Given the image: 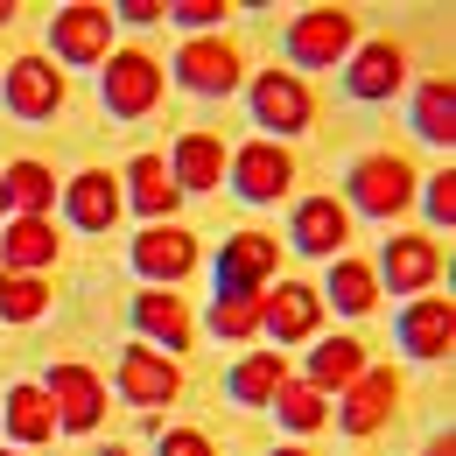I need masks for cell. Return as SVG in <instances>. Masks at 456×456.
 Listing matches in <instances>:
<instances>
[{"label": "cell", "mask_w": 456, "mask_h": 456, "mask_svg": "<svg viewBox=\"0 0 456 456\" xmlns=\"http://www.w3.org/2000/svg\"><path fill=\"white\" fill-rule=\"evenodd\" d=\"M351 204L372 211V218H400V211L414 204V169H407L400 155H365V162L351 169Z\"/></svg>", "instance_id": "6da1fadb"}, {"label": "cell", "mask_w": 456, "mask_h": 456, "mask_svg": "<svg viewBox=\"0 0 456 456\" xmlns=\"http://www.w3.org/2000/svg\"><path fill=\"white\" fill-rule=\"evenodd\" d=\"M155 99H162V63L148 57V50H119V57L106 63V106H113L119 119H141Z\"/></svg>", "instance_id": "7a4b0ae2"}, {"label": "cell", "mask_w": 456, "mask_h": 456, "mask_svg": "<svg viewBox=\"0 0 456 456\" xmlns=\"http://www.w3.org/2000/svg\"><path fill=\"white\" fill-rule=\"evenodd\" d=\"M351 14L344 7H309V14H295V28H288V57L295 63H338L351 50Z\"/></svg>", "instance_id": "3957f363"}, {"label": "cell", "mask_w": 456, "mask_h": 456, "mask_svg": "<svg viewBox=\"0 0 456 456\" xmlns=\"http://www.w3.org/2000/svg\"><path fill=\"white\" fill-rule=\"evenodd\" d=\"M394 400H400L394 365H365V372L344 387V428H351V436H372V428H387Z\"/></svg>", "instance_id": "277c9868"}, {"label": "cell", "mask_w": 456, "mask_h": 456, "mask_svg": "<svg viewBox=\"0 0 456 456\" xmlns=\"http://www.w3.org/2000/svg\"><path fill=\"white\" fill-rule=\"evenodd\" d=\"M175 70H183V85H190V92L225 99L232 85H239V50H232L225 36H197V43L175 57Z\"/></svg>", "instance_id": "5b68a950"}, {"label": "cell", "mask_w": 456, "mask_h": 456, "mask_svg": "<svg viewBox=\"0 0 456 456\" xmlns=\"http://www.w3.org/2000/svg\"><path fill=\"white\" fill-rule=\"evenodd\" d=\"M253 119L274 126V134H302V126H309V85L288 77V70L253 77Z\"/></svg>", "instance_id": "8992f818"}, {"label": "cell", "mask_w": 456, "mask_h": 456, "mask_svg": "<svg viewBox=\"0 0 456 456\" xmlns=\"http://www.w3.org/2000/svg\"><path fill=\"white\" fill-rule=\"evenodd\" d=\"M106 50H113V7H63L57 14L63 63H106Z\"/></svg>", "instance_id": "52a82bcc"}, {"label": "cell", "mask_w": 456, "mask_h": 456, "mask_svg": "<svg viewBox=\"0 0 456 456\" xmlns=\"http://www.w3.org/2000/svg\"><path fill=\"white\" fill-rule=\"evenodd\" d=\"M316 316H323L316 288H295V281L260 288V330H267V338L295 344V338H309V330H316Z\"/></svg>", "instance_id": "ba28073f"}, {"label": "cell", "mask_w": 456, "mask_h": 456, "mask_svg": "<svg viewBox=\"0 0 456 456\" xmlns=\"http://www.w3.org/2000/svg\"><path fill=\"white\" fill-rule=\"evenodd\" d=\"M43 394H50V407H57L63 428H99V414H106V387H99L85 365H57Z\"/></svg>", "instance_id": "9c48e42d"}, {"label": "cell", "mask_w": 456, "mask_h": 456, "mask_svg": "<svg viewBox=\"0 0 456 456\" xmlns=\"http://www.w3.org/2000/svg\"><path fill=\"white\" fill-rule=\"evenodd\" d=\"M274 260H281V246L267 232H232L218 253V288H267Z\"/></svg>", "instance_id": "30bf717a"}, {"label": "cell", "mask_w": 456, "mask_h": 456, "mask_svg": "<svg viewBox=\"0 0 456 456\" xmlns=\"http://www.w3.org/2000/svg\"><path fill=\"white\" fill-rule=\"evenodd\" d=\"M232 175H239V197H253V204H274V197H288V183H295V162H288L274 141H253V148H239Z\"/></svg>", "instance_id": "8fae6325"}, {"label": "cell", "mask_w": 456, "mask_h": 456, "mask_svg": "<svg viewBox=\"0 0 456 456\" xmlns=\"http://www.w3.org/2000/svg\"><path fill=\"white\" fill-rule=\"evenodd\" d=\"M134 267H141L148 281H183V274L197 267V239H190V232H175V225L141 232V239H134Z\"/></svg>", "instance_id": "7c38bea8"}, {"label": "cell", "mask_w": 456, "mask_h": 456, "mask_svg": "<svg viewBox=\"0 0 456 456\" xmlns=\"http://www.w3.org/2000/svg\"><path fill=\"white\" fill-rule=\"evenodd\" d=\"M7 106L21 119H50L63 106V77H57V63H43V57H21L14 70H7Z\"/></svg>", "instance_id": "4fadbf2b"}, {"label": "cell", "mask_w": 456, "mask_h": 456, "mask_svg": "<svg viewBox=\"0 0 456 456\" xmlns=\"http://www.w3.org/2000/svg\"><path fill=\"white\" fill-rule=\"evenodd\" d=\"M400 344L414 351V358H443L456 344V302H443V295H421L407 316H400Z\"/></svg>", "instance_id": "5bb4252c"}, {"label": "cell", "mask_w": 456, "mask_h": 456, "mask_svg": "<svg viewBox=\"0 0 456 456\" xmlns=\"http://www.w3.org/2000/svg\"><path fill=\"white\" fill-rule=\"evenodd\" d=\"M119 387H126V400L155 407V400H175L183 372H175L162 351H148V344H126V358H119Z\"/></svg>", "instance_id": "9a60e30c"}, {"label": "cell", "mask_w": 456, "mask_h": 456, "mask_svg": "<svg viewBox=\"0 0 456 456\" xmlns=\"http://www.w3.org/2000/svg\"><path fill=\"white\" fill-rule=\"evenodd\" d=\"M400 77H407L400 43H365V50H358V63H351V99H394Z\"/></svg>", "instance_id": "2e32d148"}, {"label": "cell", "mask_w": 456, "mask_h": 456, "mask_svg": "<svg viewBox=\"0 0 456 456\" xmlns=\"http://www.w3.org/2000/svg\"><path fill=\"white\" fill-rule=\"evenodd\" d=\"M344 239H351V218H344L338 197H309V204H295V246H302V253H338Z\"/></svg>", "instance_id": "e0dca14e"}, {"label": "cell", "mask_w": 456, "mask_h": 456, "mask_svg": "<svg viewBox=\"0 0 456 456\" xmlns=\"http://www.w3.org/2000/svg\"><path fill=\"white\" fill-rule=\"evenodd\" d=\"M436 267H443L436 239H421V232H394L387 239V281L394 288H436Z\"/></svg>", "instance_id": "ac0fdd59"}, {"label": "cell", "mask_w": 456, "mask_h": 456, "mask_svg": "<svg viewBox=\"0 0 456 456\" xmlns=\"http://www.w3.org/2000/svg\"><path fill=\"white\" fill-rule=\"evenodd\" d=\"M70 218H77L85 232H113V218H119V183L106 169L77 175V183H70Z\"/></svg>", "instance_id": "d6986e66"}, {"label": "cell", "mask_w": 456, "mask_h": 456, "mask_svg": "<svg viewBox=\"0 0 456 456\" xmlns=\"http://www.w3.org/2000/svg\"><path fill=\"white\" fill-rule=\"evenodd\" d=\"M126 175H134V204H141V211H148L155 225H169V218H175V204H183V190H175L169 162H162V155H141V162H134Z\"/></svg>", "instance_id": "ffe728a7"}, {"label": "cell", "mask_w": 456, "mask_h": 456, "mask_svg": "<svg viewBox=\"0 0 456 456\" xmlns=\"http://www.w3.org/2000/svg\"><path fill=\"white\" fill-rule=\"evenodd\" d=\"M0 260H7V274H28V267L57 260V232L43 225V218H14L7 239H0Z\"/></svg>", "instance_id": "44dd1931"}, {"label": "cell", "mask_w": 456, "mask_h": 456, "mask_svg": "<svg viewBox=\"0 0 456 456\" xmlns=\"http://www.w3.org/2000/svg\"><path fill=\"white\" fill-rule=\"evenodd\" d=\"M169 175H183L175 190H211L218 175H225V148L211 141V134H183V148H175V169Z\"/></svg>", "instance_id": "7402d4cb"}, {"label": "cell", "mask_w": 456, "mask_h": 456, "mask_svg": "<svg viewBox=\"0 0 456 456\" xmlns=\"http://www.w3.org/2000/svg\"><path fill=\"white\" fill-rule=\"evenodd\" d=\"M7 428H14L21 443H50V436H57L50 394H43V387H14V394H7Z\"/></svg>", "instance_id": "603a6c76"}, {"label": "cell", "mask_w": 456, "mask_h": 456, "mask_svg": "<svg viewBox=\"0 0 456 456\" xmlns=\"http://www.w3.org/2000/svg\"><path fill=\"white\" fill-rule=\"evenodd\" d=\"M365 372V344H351V338H338V344H316V365H309V387L316 394H330V387H351Z\"/></svg>", "instance_id": "cb8c5ba5"}, {"label": "cell", "mask_w": 456, "mask_h": 456, "mask_svg": "<svg viewBox=\"0 0 456 456\" xmlns=\"http://www.w3.org/2000/svg\"><path fill=\"white\" fill-rule=\"evenodd\" d=\"M414 126H421L428 141H443V148L456 141V85H450V77H428V85H421V99H414Z\"/></svg>", "instance_id": "d4e9b609"}, {"label": "cell", "mask_w": 456, "mask_h": 456, "mask_svg": "<svg viewBox=\"0 0 456 456\" xmlns=\"http://www.w3.org/2000/svg\"><path fill=\"white\" fill-rule=\"evenodd\" d=\"M0 197L21 204V218H43V204L57 197V175L43 169V162H14V169L0 175Z\"/></svg>", "instance_id": "484cf974"}, {"label": "cell", "mask_w": 456, "mask_h": 456, "mask_svg": "<svg viewBox=\"0 0 456 456\" xmlns=\"http://www.w3.org/2000/svg\"><path fill=\"white\" fill-rule=\"evenodd\" d=\"M134 316H141V330H148V338L190 344V309H183L175 295H162V288H155V295H141V302H134Z\"/></svg>", "instance_id": "4316f807"}, {"label": "cell", "mask_w": 456, "mask_h": 456, "mask_svg": "<svg viewBox=\"0 0 456 456\" xmlns=\"http://www.w3.org/2000/svg\"><path fill=\"white\" fill-rule=\"evenodd\" d=\"M211 323H218V338H253L260 330V288H218Z\"/></svg>", "instance_id": "83f0119b"}, {"label": "cell", "mask_w": 456, "mask_h": 456, "mask_svg": "<svg viewBox=\"0 0 456 456\" xmlns=\"http://www.w3.org/2000/svg\"><path fill=\"white\" fill-rule=\"evenodd\" d=\"M43 309H50V288L36 274H0V316L7 323H36Z\"/></svg>", "instance_id": "f1b7e54d"}, {"label": "cell", "mask_w": 456, "mask_h": 456, "mask_svg": "<svg viewBox=\"0 0 456 456\" xmlns=\"http://www.w3.org/2000/svg\"><path fill=\"white\" fill-rule=\"evenodd\" d=\"M281 379H288L281 351H260V358H246V365L232 372V394H239V400H274V394H281Z\"/></svg>", "instance_id": "f546056e"}, {"label": "cell", "mask_w": 456, "mask_h": 456, "mask_svg": "<svg viewBox=\"0 0 456 456\" xmlns=\"http://www.w3.org/2000/svg\"><path fill=\"white\" fill-rule=\"evenodd\" d=\"M330 295H338V309L365 316V309L379 302V281H372V267H365V260H338V274H330Z\"/></svg>", "instance_id": "4dcf8cb0"}, {"label": "cell", "mask_w": 456, "mask_h": 456, "mask_svg": "<svg viewBox=\"0 0 456 456\" xmlns=\"http://www.w3.org/2000/svg\"><path fill=\"white\" fill-rule=\"evenodd\" d=\"M288 428H323V394L309 387V379H281V394H274Z\"/></svg>", "instance_id": "1f68e13d"}, {"label": "cell", "mask_w": 456, "mask_h": 456, "mask_svg": "<svg viewBox=\"0 0 456 456\" xmlns=\"http://www.w3.org/2000/svg\"><path fill=\"white\" fill-rule=\"evenodd\" d=\"M428 218H436V225H456V175H436V183H428Z\"/></svg>", "instance_id": "d6a6232c"}, {"label": "cell", "mask_w": 456, "mask_h": 456, "mask_svg": "<svg viewBox=\"0 0 456 456\" xmlns=\"http://www.w3.org/2000/svg\"><path fill=\"white\" fill-rule=\"evenodd\" d=\"M175 21H190V28H204V21H218L225 14V0H183V7H169Z\"/></svg>", "instance_id": "836d02e7"}, {"label": "cell", "mask_w": 456, "mask_h": 456, "mask_svg": "<svg viewBox=\"0 0 456 456\" xmlns=\"http://www.w3.org/2000/svg\"><path fill=\"white\" fill-rule=\"evenodd\" d=\"M162 456H211V443L197 428H175V436H162Z\"/></svg>", "instance_id": "e575fe53"}, {"label": "cell", "mask_w": 456, "mask_h": 456, "mask_svg": "<svg viewBox=\"0 0 456 456\" xmlns=\"http://www.w3.org/2000/svg\"><path fill=\"white\" fill-rule=\"evenodd\" d=\"M119 14H126V21H155V14H162V0H126Z\"/></svg>", "instance_id": "d590c367"}, {"label": "cell", "mask_w": 456, "mask_h": 456, "mask_svg": "<svg viewBox=\"0 0 456 456\" xmlns=\"http://www.w3.org/2000/svg\"><path fill=\"white\" fill-rule=\"evenodd\" d=\"M421 456H456V443H450V436H443V443H428V450H421Z\"/></svg>", "instance_id": "8d00e7d4"}, {"label": "cell", "mask_w": 456, "mask_h": 456, "mask_svg": "<svg viewBox=\"0 0 456 456\" xmlns=\"http://www.w3.org/2000/svg\"><path fill=\"white\" fill-rule=\"evenodd\" d=\"M7 21H14V7H7V0H0V28H7Z\"/></svg>", "instance_id": "74e56055"}, {"label": "cell", "mask_w": 456, "mask_h": 456, "mask_svg": "<svg viewBox=\"0 0 456 456\" xmlns=\"http://www.w3.org/2000/svg\"><path fill=\"white\" fill-rule=\"evenodd\" d=\"M274 456H309V450H274Z\"/></svg>", "instance_id": "f35d334b"}, {"label": "cell", "mask_w": 456, "mask_h": 456, "mask_svg": "<svg viewBox=\"0 0 456 456\" xmlns=\"http://www.w3.org/2000/svg\"><path fill=\"white\" fill-rule=\"evenodd\" d=\"M0 204H7V197H0Z\"/></svg>", "instance_id": "ab89813d"}]
</instances>
